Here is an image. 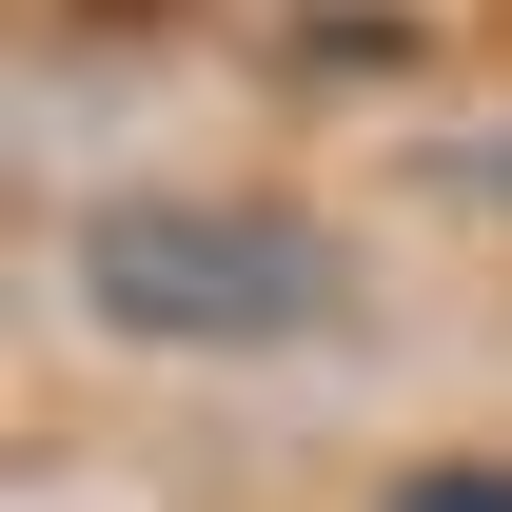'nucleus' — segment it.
Returning <instances> with one entry per match:
<instances>
[{
    "instance_id": "2",
    "label": "nucleus",
    "mask_w": 512,
    "mask_h": 512,
    "mask_svg": "<svg viewBox=\"0 0 512 512\" xmlns=\"http://www.w3.org/2000/svg\"><path fill=\"white\" fill-rule=\"evenodd\" d=\"M375 512H512V453H414V473H375Z\"/></svg>"
},
{
    "instance_id": "1",
    "label": "nucleus",
    "mask_w": 512,
    "mask_h": 512,
    "mask_svg": "<svg viewBox=\"0 0 512 512\" xmlns=\"http://www.w3.org/2000/svg\"><path fill=\"white\" fill-rule=\"evenodd\" d=\"M60 276H79V316L138 335V355H296V335L355 316V256L296 197H99L60 237Z\"/></svg>"
},
{
    "instance_id": "3",
    "label": "nucleus",
    "mask_w": 512,
    "mask_h": 512,
    "mask_svg": "<svg viewBox=\"0 0 512 512\" xmlns=\"http://www.w3.org/2000/svg\"><path fill=\"white\" fill-rule=\"evenodd\" d=\"M453 197H512V138H493V158H453Z\"/></svg>"
}]
</instances>
